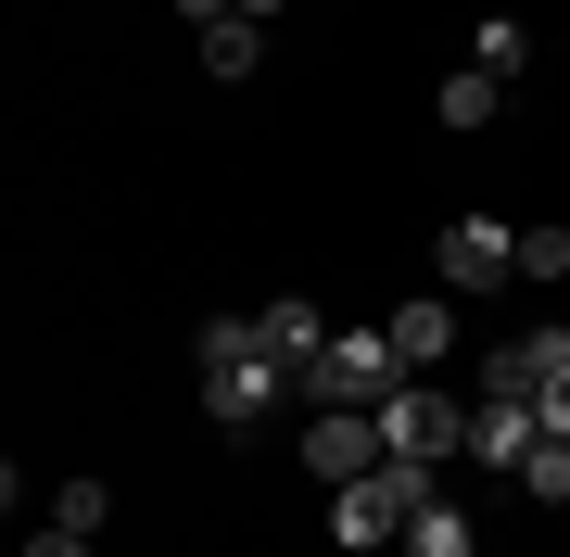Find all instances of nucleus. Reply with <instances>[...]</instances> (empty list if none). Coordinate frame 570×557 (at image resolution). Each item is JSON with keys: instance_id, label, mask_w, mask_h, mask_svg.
Instances as JSON below:
<instances>
[{"instance_id": "obj_1", "label": "nucleus", "mask_w": 570, "mask_h": 557, "mask_svg": "<svg viewBox=\"0 0 570 557\" xmlns=\"http://www.w3.org/2000/svg\"><path fill=\"white\" fill-rule=\"evenodd\" d=\"M419 507H431V469L381 456L367 481H343V495H330V545H393V533H406Z\"/></svg>"}, {"instance_id": "obj_2", "label": "nucleus", "mask_w": 570, "mask_h": 557, "mask_svg": "<svg viewBox=\"0 0 570 557\" xmlns=\"http://www.w3.org/2000/svg\"><path fill=\"white\" fill-rule=\"evenodd\" d=\"M393 392H406V355H393V330H330L317 380H305V406H393Z\"/></svg>"}, {"instance_id": "obj_3", "label": "nucleus", "mask_w": 570, "mask_h": 557, "mask_svg": "<svg viewBox=\"0 0 570 557\" xmlns=\"http://www.w3.org/2000/svg\"><path fill=\"white\" fill-rule=\"evenodd\" d=\"M279 392H292V368L266 355V330H254L242 355H204V418H216V431H266Z\"/></svg>"}, {"instance_id": "obj_4", "label": "nucleus", "mask_w": 570, "mask_h": 557, "mask_svg": "<svg viewBox=\"0 0 570 557\" xmlns=\"http://www.w3.org/2000/svg\"><path fill=\"white\" fill-rule=\"evenodd\" d=\"M381 456H406V469H444V456H469V406L444 380H406L381 406Z\"/></svg>"}, {"instance_id": "obj_5", "label": "nucleus", "mask_w": 570, "mask_h": 557, "mask_svg": "<svg viewBox=\"0 0 570 557\" xmlns=\"http://www.w3.org/2000/svg\"><path fill=\"white\" fill-rule=\"evenodd\" d=\"M305 469L317 481H367L381 469V406H317L305 418Z\"/></svg>"}, {"instance_id": "obj_6", "label": "nucleus", "mask_w": 570, "mask_h": 557, "mask_svg": "<svg viewBox=\"0 0 570 557\" xmlns=\"http://www.w3.org/2000/svg\"><path fill=\"white\" fill-rule=\"evenodd\" d=\"M444 279H456V291H494V279H520V228H494V216H456V228H444Z\"/></svg>"}, {"instance_id": "obj_7", "label": "nucleus", "mask_w": 570, "mask_h": 557, "mask_svg": "<svg viewBox=\"0 0 570 557\" xmlns=\"http://www.w3.org/2000/svg\"><path fill=\"white\" fill-rule=\"evenodd\" d=\"M558 368H570V330H520V342H494V355H482V392H520V406H532Z\"/></svg>"}, {"instance_id": "obj_8", "label": "nucleus", "mask_w": 570, "mask_h": 557, "mask_svg": "<svg viewBox=\"0 0 570 557\" xmlns=\"http://www.w3.org/2000/svg\"><path fill=\"white\" fill-rule=\"evenodd\" d=\"M532 444H546V418H532L520 392H482V406H469V456H482V469H520Z\"/></svg>"}, {"instance_id": "obj_9", "label": "nucleus", "mask_w": 570, "mask_h": 557, "mask_svg": "<svg viewBox=\"0 0 570 557\" xmlns=\"http://www.w3.org/2000/svg\"><path fill=\"white\" fill-rule=\"evenodd\" d=\"M254 330H266V355H279V368H292V392L317 380V355H330V330H317V305H305V291H279V305H254Z\"/></svg>"}, {"instance_id": "obj_10", "label": "nucleus", "mask_w": 570, "mask_h": 557, "mask_svg": "<svg viewBox=\"0 0 570 557\" xmlns=\"http://www.w3.org/2000/svg\"><path fill=\"white\" fill-rule=\"evenodd\" d=\"M381 330H393V355H406V380H431V368L456 355V317H444V291H419V305H393Z\"/></svg>"}, {"instance_id": "obj_11", "label": "nucleus", "mask_w": 570, "mask_h": 557, "mask_svg": "<svg viewBox=\"0 0 570 557\" xmlns=\"http://www.w3.org/2000/svg\"><path fill=\"white\" fill-rule=\"evenodd\" d=\"M494 102H508V77H482V63H469V77H444V89H431V115H444L456 140H469V127H494Z\"/></svg>"}, {"instance_id": "obj_12", "label": "nucleus", "mask_w": 570, "mask_h": 557, "mask_svg": "<svg viewBox=\"0 0 570 557\" xmlns=\"http://www.w3.org/2000/svg\"><path fill=\"white\" fill-rule=\"evenodd\" d=\"M254 51H266V26H254V13H216V26H204V77L242 89V77H254Z\"/></svg>"}, {"instance_id": "obj_13", "label": "nucleus", "mask_w": 570, "mask_h": 557, "mask_svg": "<svg viewBox=\"0 0 570 557\" xmlns=\"http://www.w3.org/2000/svg\"><path fill=\"white\" fill-rule=\"evenodd\" d=\"M406 557H482V533H469V507H444V495H431V507L406 519Z\"/></svg>"}, {"instance_id": "obj_14", "label": "nucleus", "mask_w": 570, "mask_h": 557, "mask_svg": "<svg viewBox=\"0 0 570 557\" xmlns=\"http://www.w3.org/2000/svg\"><path fill=\"white\" fill-rule=\"evenodd\" d=\"M508 481H520V495H532V507H570V444L546 431V444H532V456H520V469H508Z\"/></svg>"}, {"instance_id": "obj_15", "label": "nucleus", "mask_w": 570, "mask_h": 557, "mask_svg": "<svg viewBox=\"0 0 570 557\" xmlns=\"http://www.w3.org/2000/svg\"><path fill=\"white\" fill-rule=\"evenodd\" d=\"M115 519V481H51V533H102Z\"/></svg>"}, {"instance_id": "obj_16", "label": "nucleus", "mask_w": 570, "mask_h": 557, "mask_svg": "<svg viewBox=\"0 0 570 557\" xmlns=\"http://www.w3.org/2000/svg\"><path fill=\"white\" fill-rule=\"evenodd\" d=\"M469 63H482V77H520V63H532V26H508V13H494V26H482V51H469Z\"/></svg>"}, {"instance_id": "obj_17", "label": "nucleus", "mask_w": 570, "mask_h": 557, "mask_svg": "<svg viewBox=\"0 0 570 557\" xmlns=\"http://www.w3.org/2000/svg\"><path fill=\"white\" fill-rule=\"evenodd\" d=\"M520 279H570V228H520Z\"/></svg>"}, {"instance_id": "obj_18", "label": "nucleus", "mask_w": 570, "mask_h": 557, "mask_svg": "<svg viewBox=\"0 0 570 557\" xmlns=\"http://www.w3.org/2000/svg\"><path fill=\"white\" fill-rule=\"evenodd\" d=\"M532 418H546V431H558V444H570V368H558V380H546V392H532Z\"/></svg>"}, {"instance_id": "obj_19", "label": "nucleus", "mask_w": 570, "mask_h": 557, "mask_svg": "<svg viewBox=\"0 0 570 557\" xmlns=\"http://www.w3.org/2000/svg\"><path fill=\"white\" fill-rule=\"evenodd\" d=\"M26 557H89V533H26Z\"/></svg>"}, {"instance_id": "obj_20", "label": "nucleus", "mask_w": 570, "mask_h": 557, "mask_svg": "<svg viewBox=\"0 0 570 557\" xmlns=\"http://www.w3.org/2000/svg\"><path fill=\"white\" fill-rule=\"evenodd\" d=\"M178 13H190V26H216V13H242V0H178Z\"/></svg>"}, {"instance_id": "obj_21", "label": "nucleus", "mask_w": 570, "mask_h": 557, "mask_svg": "<svg viewBox=\"0 0 570 557\" xmlns=\"http://www.w3.org/2000/svg\"><path fill=\"white\" fill-rule=\"evenodd\" d=\"M242 13H254V26H266V13H292V0H242Z\"/></svg>"}]
</instances>
